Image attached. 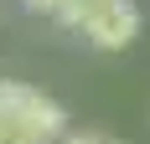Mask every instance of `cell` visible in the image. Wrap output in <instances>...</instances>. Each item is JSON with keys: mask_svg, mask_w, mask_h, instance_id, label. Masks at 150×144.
<instances>
[{"mask_svg": "<svg viewBox=\"0 0 150 144\" xmlns=\"http://www.w3.org/2000/svg\"><path fill=\"white\" fill-rule=\"evenodd\" d=\"M26 5H31V10H47V15H57V10H62V0H26Z\"/></svg>", "mask_w": 150, "mask_h": 144, "instance_id": "obj_6", "label": "cell"}, {"mask_svg": "<svg viewBox=\"0 0 150 144\" xmlns=\"http://www.w3.org/2000/svg\"><path fill=\"white\" fill-rule=\"evenodd\" d=\"M98 5H109V0H62V10H57V21L62 26H73V31H83V21H88Z\"/></svg>", "mask_w": 150, "mask_h": 144, "instance_id": "obj_3", "label": "cell"}, {"mask_svg": "<svg viewBox=\"0 0 150 144\" xmlns=\"http://www.w3.org/2000/svg\"><path fill=\"white\" fill-rule=\"evenodd\" d=\"M0 108H5L16 124H26L42 144H57L62 134H67V113H62V103H57V98H47L42 87L0 82Z\"/></svg>", "mask_w": 150, "mask_h": 144, "instance_id": "obj_1", "label": "cell"}, {"mask_svg": "<svg viewBox=\"0 0 150 144\" xmlns=\"http://www.w3.org/2000/svg\"><path fill=\"white\" fill-rule=\"evenodd\" d=\"M83 36H88L98 52H124V46L140 36V5L135 0H109L83 21Z\"/></svg>", "mask_w": 150, "mask_h": 144, "instance_id": "obj_2", "label": "cell"}, {"mask_svg": "<svg viewBox=\"0 0 150 144\" xmlns=\"http://www.w3.org/2000/svg\"><path fill=\"white\" fill-rule=\"evenodd\" d=\"M0 144H42V139H36V134H31L26 124H16V118L5 113V108H0Z\"/></svg>", "mask_w": 150, "mask_h": 144, "instance_id": "obj_4", "label": "cell"}, {"mask_svg": "<svg viewBox=\"0 0 150 144\" xmlns=\"http://www.w3.org/2000/svg\"><path fill=\"white\" fill-rule=\"evenodd\" d=\"M62 144H119L114 134H62Z\"/></svg>", "mask_w": 150, "mask_h": 144, "instance_id": "obj_5", "label": "cell"}]
</instances>
